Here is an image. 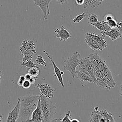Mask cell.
<instances>
[{"instance_id": "25", "label": "cell", "mask_w": 122, "mask_h": 122, "mask_svg": "<svg viewBox=\"0 0 122 122\" xmlns=\"http://www.w3.org/2000/svg\"><path fill=\"white\" fill-rule=\"evenodd\" d=\"M25 80V78L24 77V75H21L20 78L18 80V81H17V84L19 86H21L24 81Z\"/></svg>"}, {"instance_id": "31", "label": "cell", "mask_w": 122, "mask_h": 122, "mask_svg": "<svg viewBox=\"0 0 122 122\" xmlns=\"http://www.w3.org/2000/svg\"><path fill=\"white\" fill-rule=\"evenodd\" d=\"M35 80H36V79H35V78H34L33 77H31V78L29 80V81L30 82L31 84H33L34 83Z\"/></svg>"}, {"instance_id": "29", "label": "cell", "mask_w": 122, "mask_h": 122, "mask_svg": "<svg viewBox=\"0 0 122 122\" xmlns=\"http://www.w3.org/2000/svg\"><path fill=\"white\" fill-rule=\"evenodd\" d=\"M24 77H25V80H29L30 78H31V76H30V75L29 74V73H26L25 75H24Z\"/></svg>"}, {"instance_id": "7", "label": "cell", "mask_w": 122, "mask_h": 122, "mask_svg": "<svg viewBox=\"0 0 122 122\" xmlns=\"http://www.w3.org/2000/svg\"><path fill=\"white\" fill-rule=\"evenodd\" d=\"M37 87L39 89L40 95L49 99L53 97V92L55 90L49 84L46 83L38 84Z\"/></svg>"}, {"instance_id": "35", "label": "cell", "mask_w": 122, "mask_h": 122, "mask_svg": "<svg viewBox=\"0 0 122 122\" xmlns=\"http://www.w3.org/2000/svg\"><path fill=\"white\" fill-rule=\"evenodd\" d=\"M2 117H3L2 115H1V114H0V122H2Z\"/></svg>"}, {"instance_id": "39", "label": "cell", "mask_w": 122, "mask_h": 122, "mask_svg": "<svg viewBox=\"0 0 122 122\" xmlns=\"http://www.w3.org/2000/svg\"><path fill=\"white\" fill-rule=\"evenodd\" d=\"M92 0H91V1H92Z\"/></svg>"}, {"instance_id": "16", "label": "cell", "mask_w": 122, "mask_h": 122, "mask_svg": "<svg viewBox=\"0 0 122 122\" xmlns=\"http://www.w3.org/2000/svg\"><path fill=\"white\" fill-rule=\"evenodd\" d=\"M97 111L99 113H100L102 116H103L106 120L110 121L113 122H115L114 118L112 114L110 113V112H108L106 110H97Z\"/></svg>"}, {"instance_id": "36", "label": "cell", "mask_w": 122, "mask_h": 122, "mask_svg": "<svg viewBox=\"0 0 122 122\" xmlns=\"http://www.w3.org/2000/svg\"><path fill=\"white\" fill-rule=\"evenodd\" d=\"M99 1H100V2H102V1H103V0H98Z\"/></svg>"}, {"instance_id": "9", "label": "cell", "mask_w": 122, "mask_h": 122, "mask_svg": "<svg viewBox=\"0 0 122 122\" xmlns=\"http://www.w3.org/2000/svg\"><path fill=\"white\" fill-rule=\"evenodd\" d=\"M43 53H45V54L46 55L47 57L49 58V59L50 60V61H51V63L53 65V71L54 72L59 81V82L61 84V86L62 87L64 88V83H63V77H62V75L64 74V72L61 71V70L60 69V68H59L56 65V63H55L54 60L52 59V58L50 57V55L48 53H47V52L45 51H43Z\"/></svg>"}, {"instance_id": "18", "label": "cell", "mask_w": 122, "mask_h": 122, "mask_svg": "<svg viewBox=\"0 0 122 122\" xmlns=\"http://www.w3.org/2000/svg\"><path fill=\"white\" fill-rule=\"evenodd\" d=\"M87 20H88V23L91 25L93 23H97L99 21L97 15L94 13H92L90 14L88 17Z\"/></svg>"}, {"instance_id": "1", "label": "cell", "mask_w": 122, "mask_h": 122, "mask_svg": "<svg viewBox=\"0 0 122 122\" xmlns=\"http://www.w3.org/2000/svg\"><path fill=\"white\" fill-rule=\"evenodd\" d=\"M19 98L20 102L19 118L21 122H25L31 118L33 112L37 107L40 95H27Z\"/></svg>"}, {"instance_id": "12", "label": "cell", "mask_w": 122, "mask_h": 122, "mask_svg": "<svg viewBox=\"0 0 122 122\" xmlns=\"http://www.w3.org/2000/svg\"><path fill=\"white\" fill-rule=\"evenodd\" d=\"M101 33L102 36L103 38H104L107 36L112 41H115L122 37V35L118 30L114 29H111L107 31H101Z\"/></svg>"}, {"instance_id": "13", "label": "cell", "mask_w": 122, "mask_h": 122, "mask_svg": "<svg viewBox=\"0 0 122 122\" xmlns=\"http://www.w3.org/2000/svg\"><path fill=\"white\" fill-rule=\"evenodd\" d=\"M92 26L97 28L100 31H107L111 29L107 23L105 21H99L98 22L92 24Z\"/></svg>"}, {"instance_id": "23", "label": "cell", "mask_w": 122, "mask_h": 122, "mask_svg": "<svg viewBox=\"0 0 122 122\" xmlns=\"http://www.w3.org/2000/svg\"><path fill=\"white\" fill-rule=\"evenodd\" d=\"M101 3L102 2L99 1L98 0H92L90 2L89 7L92 8H94L96 7L99 6Z\"/></svg>"}, {"instance_id": "10", "label": "cell", "mask_w": 122, "mask_h": 122, "mask_svg": "<svg viewBox=\"0 0 122 122\" xmlns=\"http://www.w3.org/2000/svg\"><path fill=\"white\" fill-rule=\"evenodd\" d=\"M55 37L57 38H59L61 41H64L72 37L71 35L65 28L63 25H62L60 29L57 28L54 30Z\"/></svg>"}, {"instance_id": "4", "label": "cell", "mask_w": 122, "mask_h": 122, "mask_svg": "<svg viewBox=\"0 0 122 122\" xmlns=\"http://www.w3.org/2000/svg\"><path fill=\"white\" fill-rule=\"evenodd\" d=\"M80 54L78 51H75L73 54L64 61L65 63L64 69L68 71L71 77L75 78L76 76V71L79 64Z\"/></svg>"}, {"instance_id": "11", "label": "cell", "mask_w": 122, "mask_h": 122, "mask_svg": "<svg viewBox=\"0 0 122 122\" xmlns=\"http://www.w3.org/2000/svg\"><path fill=\"white\" fill-rule=\"evenodd\" d=\"M42 121L43 116L40 108L39 98L37 107L33 112L31 118L26 121L25 122H42Z\"/></svg>"}, {"instance_id": "3", "label": "cell", "mask_w": 122, "mask_h": 122, "mask_svg": "<svg viewBox=\"0 0 122 122\" xmlns=\"http://www.w3.org/2000/svg\"><path fill=\"white\" fill-rule=\"evenodd\" d=\"M76 70L89 75L93 80L94 83L96 84L97 80L94 76V66L88 57L80 59L79 64Z\"/></svg>"}, {"instance_id": "5", "label": "cell", "mask_w": 122, "mask_h": 122, "mask_svg": "<svg viewBox=\"0 0 122 122\" xmlns=\"http://www.w3.org/2000/svg\"><path fill=\"white\" fill-rule=\"evenodd\" d=\"M20 50L22 55H33L36 52V45L30 40H25L21 43L20 47Z\"/></svg>"}, {"instance_id": "32", "label": "cell", "mask_w": 122, "mask_h": 122, "mask_svg": "<svg viewBox=\"0 0 122 122\" xmlns=\"http://www.w3.org/2000/svg\"><path fill=\"white\" fill-rule=\"evenodd\" d=\"M71 122H80L77 119L75 118V119H71Z\"/></svg>"}, {"instance_id": "28", "label": "cell", "mask_w": 122, "mask_h": 122, "mask_svg": "<svg viewBox=\"0 0 122 122\" xmlns=\"http://www.w3.org/2000/svg\"><path fill=\"white\" fill-rule=\"evenodd\" d=\"M75 3L79 6L82 5L84 2V0H74Z\"/></svg>"}, {"instance_id": "37", "label": "cell", "mask_w": 122, "mask_h": 122, "mask_svg": "<svg viewBox=\"0 0 122 122\" xmlns=\"http://www.w3.org/2000/svg\"><path fill=\"white\" fill-rule=\"evenodd\" d=\"M120 88H122V84H121V87H120Z\"/></svg>"}, {"instance_id": "38", "label": "cell", "mask_w": 122, "mask_h": 122, "mask_svg": "<svg viewBox=\"0 0 122 122\" xmlns=\"http://www.w3.org/2000/svg\"><path fill=\"white\" fill-rule=\"evenodd\" d=\"M71 119H70V120H69V122H71Z\"/></svg>"}, {"instance_id": "6", "label": "cell", "mask_w": 122, "mask_h": 122, "mask_svg": "<svg viewBox=\"0 0 122 122\" xmlns=\"http://www.w3.org/2000/svg\"><path fill=\"white\" fill-rule=\"evenodd\" d=\"M35 5L37 6L43 13L44 21H46L48 19V16L50 15V10L49 8V3L53 0H31Z\"/></svg>"}, {"instance_id": "27", "label": "cell", "mask_w": 122, "mask_h": 122, "mask_svg": "<svg viewBox=\"0 0 122 122\" xmlns=\"http://www.w3.org/2000/svg\"><path fill=\"white\" fill-rule=\"evenodd\" d=\"M90 2H91V0H84V2L82 5L83 8L84 9H86L89 7Z\"/></svg>"}, {"instance_id": "24", "label": "cell", "mask_w": 122, "mask_h": 122, "mask_svg": "<svg viewBox=\"0 0 122 122\" xmlns=\"http://www.w3.org/2000/svg\"><path fill=\"white\" fill-rule=\"evenodd\" d=\"M31 85V83H30V82L28 80H25L24 81V82H23V84H22L21 87H22V88H24V89H28L30 87V86Z\"/></svg>"}, {"instance_id": "15", "label": "cell", "mask_w": 122, "mask_h": 122, "mask_svg": "<svg viewBox=\"0 0 122 122\" xmlns=\"http://www.w3.org/2000/svg\"><path fill=\"white\" fill-rule=\"evenodd\" d=\"M92 38L94 40L97 41L99 44L101 45L102 50L105 48L107 46V43L104 38H103L102 36L98 35L94 33H90Z\"/></svg>"}, {"instance_id": "21", "label": "cell", "mask_w": 122, "mask_h": 122, "mask_svg": "<svg viewBox=\"0 0 122 122\" xmlns=\"http://www.w3.org/2000/svg\"><path fill=\"white\" fill-rule=\"evenodd\" d=\"M21 65L25 67V68H26L27 69L33 67L37 66L36 64L34 63V62H33V61H32V60H30L24 62H22L21 63Z\"/></svg>"}, {"instance_id": "19", "label": "cell", "mask_w": 122, "mask_h": 122, "mask_svg": "<svg viewBox=\"0 0 122 122\" xmlns=\"http://www.w3.org/2000/svg\"><path fill=\"white\" fill-rule=\"evenodd\" d=\"M87 14H88L87 12H83L82 13L78 15L73 19L72 22L79 23L86 17V15H87Z\"/></svg>"}, {"instance_id": "20", "label": "cell", "mask_w": 122, "mask_h": 122, "mask_svg": "<svg viewBox=\"0 0 122 122\" xmlns=\"http://www.w3.org/2000/svg\"><path fill=\"white\" fill-rule=\"evenodd\" d=\"M36 62L39 65H42L44 67L46 66V62L41 55H37L35 59Z\"/></svg>"}, {"instance_id": "14", "label": "cell", "mask_w": 122, "mask_h": 122, "mask_svg": "<svg viewBox=\"0 0 122 122\" xmlns=\"http://www.w3.org/2000/svg\"><path fill=\"white\" fill-rule=\"evenodd\" d=\"M76 75L77 76V78L80 80L81 81H84V82H87L89 83H93L94 81L87 74L79 71H76Z\"/></svg>"}, {"instance_id": "26", "label": "cell", "mask_w": 122, "mask_h": 122, "mask_svg": "<svg viewBox=\"0 0 122 122\" xmlns=\"http://www.w3.org/2000/svg\"><path fill=\"white\" fill-rule=\"evenodd\" d=\"M114 19V17L113 16V15H112V14H108L105 15V16L104 17V21L106 22L108 21L109 20Z\"/></svg>"}, {"instance_id": "8", "label": "cell", "mask_w": 122, "mask_h": 122, "mask_svg": "<svg viewBox=\"0 0 122 122\" xmlns=\"http://www.w3.org/2000/svg\"><path fill=\"white\" fill-rule=\"evenodd\" d=\"M20 105V99L19 97L15 107L9 112L8 117L7 118L6 122H16L17 121V120L19 118Z\"/></svg>"}, {"instance_id": "22", "label": "cell", "mask_w": 122, "mask_h": 122, "mask_svg": "<svg viewBox=\"0 0 122 122\" xmlns=\"http://www.w3.org/2000/svg\"><path fill=\"white\" fill-rule=\"evenodd\" d=\"M106 22L107 23L108 25L111 29L114 28H117L118 22H117L114 19H112Z\"/></svg>"}, {"instance_id": "2", "label": "cell", "mask_w": 122, "mask_h": 122, "mask_svg": "<svg viewBox=\"0 0 122 122\" xmlns=\"http://www.w3.org/2000/svg\"><path fill=\"white\" fill-rule=\"evenodd\" d=\"M40 108L43 116L42 122H51L56 113V107L51 101L40 95Z\"/></svg>"}, {"instance_id": "33", "label": "cell", "mask_w": 122, "mask_h": 122, "mask_svg": "<svg viewBox=\"0 0 122 122\" xmlns=\"http://www.w3.org/2000/svg\"><path fill=\"white\" fill-rule=\"evenodd\" d=\"M117 27H122V20L121 22H118V26Z\"/></svg>"}, {"instance_id": "34", "label": "cell", "mask_w": 122, "mask_h": 122, "mask_svg": "<svg viewBox=\"0 0 122 122\" xmlns=\"http://www.w3.org/2000/svg\"><path fill=\"white\" fill-rule=\"evenodd\" d=\"M2 75V72L1 70H0V81H1V79Z\"/></svg>"}, {"instance_id": "17", "label": "cell", "mask_w": 122, "mask_h": 122, "mask_svg": "<svg viewBox=\"0 0 122 122\" xmlns=\"http://www.w3.org/2000/svg\"><path fill=\"white\" fill-rule=\"evenodd\" d=\"M28 73H29L31 77L35 79H37L38 77L39 72H40V68L35 66L27 69Z\"/></svg>"}, {"instance_id": "30", "label": "cell", "mask_w": 122, "mask_h": 122, "mask_svg": "<svg viewBox=\"0 0 122 122\" xmlns=\"http://www.w3.org/2000/svg\"><path fill=\"white\" fill-rule=\"evenodd\" d=\"M56 0L60 4H62L64 3H65L67 1V0Z\"/></svg>"}]
</instances>
